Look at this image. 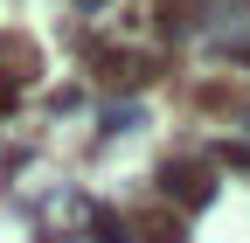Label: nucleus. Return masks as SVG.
Returning a JSON list of instances; mask_svg holds the SVG:
<instances>
[{
  "mask_svg": "<svg viewBox=\"0 0 250 243\" xmlns=\"http://www.w3.org/2000/svg\"><path fill=\"white\" fill-rule=\"evenodd\" d=\"M160 181H167L181 202H202V195H208V167H167Z\"/></svg>",
  "mask_w": 250,
  "mask_h": 243,
  "instance_id": "1",
  "label": "nucleus"
},
{
  "mask_svg": "<svg viewBox=\"0 0 250 243\" xmlns=\"http://www.w3.org/2000/svg\"><path fill=\"white\" fill-rule=\"evenodd\" d=\"M139 229H146V236H153V243H181V223H167V216H160V208H153V216H146V223H139Z\"/></svg>",
  "mask_w": 250,
  "mask_h": 243,
  "instance_id": "2",
  "label": "nucleus"
}]
</instances>
